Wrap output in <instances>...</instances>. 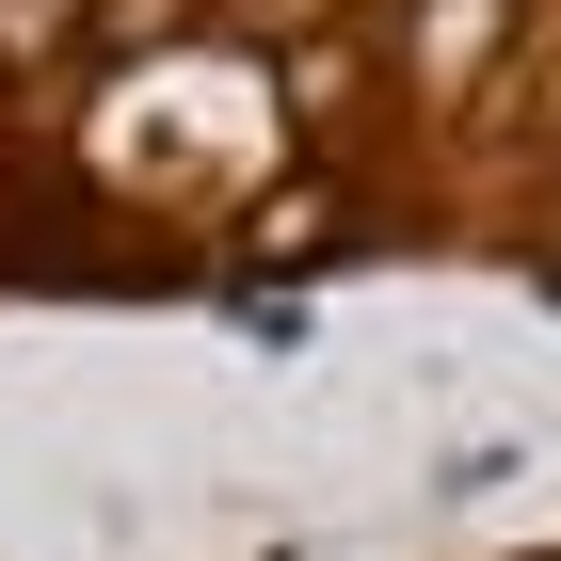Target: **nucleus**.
<instances>
[{
	"label": "nucleus",
	"mask_w": 561,
	"mask_h": 561,
	"mask_svg": "<svg viewBox=\"0 0 561 561\" xmlns=\"http://www.w3.org/2000/svg\"><path fill=\"white\" fill-rule=\"evenodd\" d=\"M65 16L81 0H0V48H65Z\"/></svg>",
	"instance_id": "1"
}]
</instances>
